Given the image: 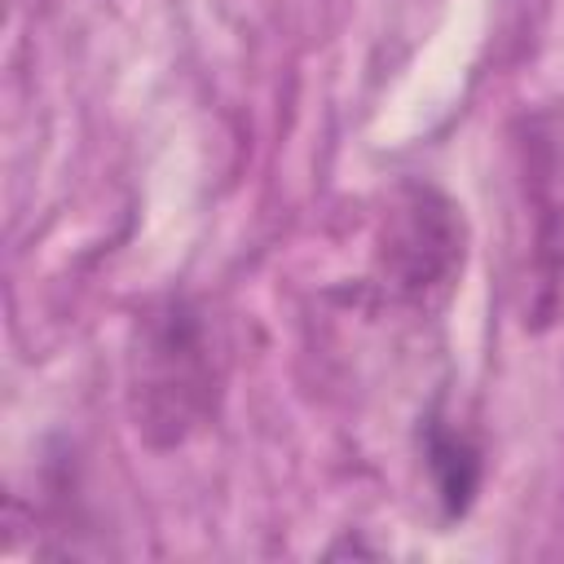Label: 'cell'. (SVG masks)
<instances>
[{
    "label": "cell",
    "instance_id": "2",
    "mask_svg": "<svg viewBox=\"0 0 564 564\" xmlns=\"http://www.w3.org/2000/svg\"><path fill=\"white\" fill-rule=\"evenodd\" d=\"M467 260V220L463 207L441 194L436 185H401L375 251V278L379 286L410 308H441L449 291L458 286Z\"/></svg>",
    "mask_w": 564,
    "mask_h": 564
},
{
    "label": "cell",
    "instance_id": "3",
    "mask_svg": "<svg viewBox=\"0 0 564 564\" xmlns=\"http://www.w3.org/2000/svg\"><path fill=\"white\" fill-rule=\"evenodd\" d=\"M423 458H427V471H432L445 516L449 520L467 516L480 494V476H485L480 445L467 432H458L449 419H441V410H432L427 427H423Z\"/></svg>",
    "mask_w": 564,
    "mask_h": 564
},
{
    "label": "cell",
    "instance_id": "1",
    "mask_svg": "<svg viewBox=\"0 0 564 564\" xmlns=\"http://www.w3.org/2000/svg\"><path fill=\"white\" fill-rule=\"evenodd\" d=\"M225 366L207 313L167 295L150 304L132 326L128 348V414L150 449H176L212 423L220 405Z\"/></svg>",
    "mask_w": 564,
    "mask_h": 564
}]
</instances>
